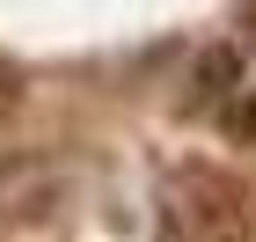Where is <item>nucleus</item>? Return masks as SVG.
<instances>
[{
    "label": "nucleus",
    "instance_id": "nucleus-1",
    "mask_svg": "<svg viewBox=\"0 0 256 242\" xmlns=\"http://www.w3.org/2000/svg\"><path fill=\"white\" fill-rule=\"evenodd\" d=\"M161 242H249V191L212 161H183L154 191Z\"/></svg>",
    "mask_w": 256,
    "mask_h": 242
},
{
    "label": "nucleus",
    "instance_id": "nucleus-2",
    "mask_svg": "<svg viewBox=\"0 0 256 242\" xmlns=\"http://www.w3.org/2000/svg\"><path fill=\"white\" fill-rule=\"evenodd\" d=\"M66 205V169L52 154H8L0 161V220L8 227H44Z\"/></svg>",
    "mask_w": 256,
    "mask_h": 242
},
{
    "label": "nucleus",
    "instance_id": "nucleus-3",
    "mask_svg": "<svg viewBox=\"0 0 256 242\" xmlns=\"http://www.w3.org/2000/svg\"><path fill=\"white\" fill-rule=\"evenodd\" d=\"M234 52H205V66H198V96H227V88H234Z\"/></svg>",
    "mask_w": 256,
    "mask_h": 242
},
{
    "label": "nucleus",
    "instance_id": "nucleus-4",
    "mask_svg": "<svg viewBox=\"0 0 256 242\" xmlns=\"http://www.w3.org/2000/svg\"><path fill=\"white\" fill-rule=\"evenodd\" d=\"M227 132H234V140H256V88H242V96H234V110H227Z\"/></svg>",
    "mask_w": 256,
    "mask_h": 242
},
{
    "label": "nucleus",
    "instance_id": "nucleus-5",
    "mask_svg": "<svg viewBox=\"0 0 256 242\" xmlns=\"http://www.w3.org/2000/svg\"><path fill=\"white\" fill-rule=\"evenodd\" d=\"M15 88H22V74H15V66H8V59H0V103L15 96Z\"/></svg>",
    "mask_w": 256,
    "mask_h": 242
}]
</instances>
